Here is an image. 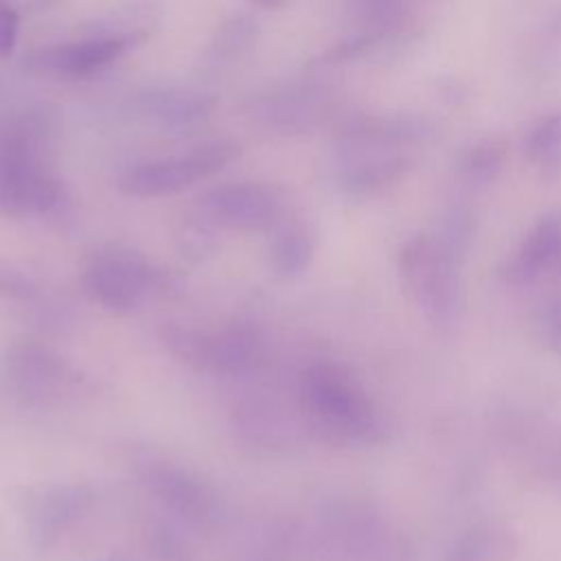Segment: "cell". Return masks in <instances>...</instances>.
I'll return each mask as SVG.
<instances>
[{"mask_svg": "<svg viewBox=\"0 0 561 561\" xmlns=\"http://www.w3.org/2000/svg\"><path fill=\"white\" fill-rule=\"evenodd\" d=\"M305 427L333 447H368L388 434V419L364 386L340 364L316 362L300 377Z\"/></svg>", "mask_w": 561, "mask_h": 561, "instance_id": "obj_1", "label": "cell"}, {"mask_svg": "<svg viewBox=\"0 0 561 561\" xmlns=\"http://www.w3.org/2000/svg\"><path fill=\"white\" fill-rule=\"evenodd\" d=\"M83 291L114 313H131L147 294H171L175 276L125 243H105L81 274Z\"/></svg>", "mask_w": 561, "mask_h": 561, "instance_id": "obj_2", "label": "cell"}, {"mask_svg": "<svg viewBox=\"0 0 561 561\" xmlns=\"http://www.w3.org/2000/svg\"><path fill=\"white\" fill-rule=\"evenodd\" d=\"M131 467L147 491L186 522L199 528H226L234 522L232 502L210 480L164 454L138 449Z\"/></svg>", "mask_w": 561, "mask_h": 561, "instance_id": "obj_3", "label": "cell"}, {"mask_svg": "<svg viewBox=\"0 0 561 561\" xmlns=\"http://www.w3.org/2000/svg\"><path fill=\"white\" fill-rule=\"evenodd\" d=\"M460 261L434 234H414L399 250L401 278L419 311L436 327L458 320L462 307Z\"/></svg>", "mask_w": 561, "mask_h": 561, "instance_id": "obj_4", "label": "cell"}, {"mask_svg": "<svg viewBox=\"0 0 561 561\" xmlns=\"http://www.w3.org/2000/svg\"><path fill=\"white\" fill-rule=\"evenodd\" d=\"M241 153V147L232 140H215L195 147L171 160H153L127 167L116 186L134 197H160L188 188L191 184L210 178L221 171Z\"/></svg>", "mask_w": 561, "mask_h": 561, "instance_id": "obj_5", "label": "cell"}, {"mask_svg": "<svg viewBox=\"0 0 561 561\" xmlns=\"http://www.w3.org/2000/svg\"><path fill=\"white\" fill-rule=\"evenodd\" d=\"M327 533L346 561H412V546L373 506L337 502L324 515Z\"/></svg>", "mask_w": 561, "mask_h": 561, "instance_id": "obj_6", "label": "cell"}, {"mask_svg": "<svg viewBox=\"0 0 561 561\" xmlns=\"http://www.w3.org/2000/svg\"><path fill=\"white\" fill-rule=\"evenodd\" d=\"M202 215L234 230H272L285 215V195L263 182H230L199 197Z\"/></svg>", "mask_w": 561, "mask_h": 561, "instance_id": "obj_7", "label": "cell"}, {"mask_svg": "<svg viewBox=\"0 0 561 561\" xmlns=\"http://www.w3.org/2000/svg\"><path fill=\"white\" fill-rule=\"evenodd\" d=\"M13 386L33 401H57L75 392L83 377L59 353L39 342H18L4 355Z\"/></svg>", "mask_w": 561, "mask_h": 561, "instance_id": "obj_8", "label": "cell"}, {"mask_svg": "<svg viewBox=\"0 0 561 561\" xmlns=\"http://www.w3.org/2000/svg\"><path fill=\"white\" fill-rule=\"evenodd\" d=\"M96 493L83 482H64L42 489L28 504V537L37 550L53 548L92 508Z\"/></svg>", "mask_w": 561, "mask_h": 561, "instance_id": "obj_9", "label": "cell"}, {"mask_svg": "<svg viewBox=\"0 0 561 561\" xmlns=\"http://www.w3.org/2000/svg\"><path fill=\"white\" fill-rule=\"evenodd\" d=\"M416 167L412 149L383 147H340V186L355 197L377 195Z\"/></svg>", "mask_w": 561, "mask_h": 561, "instance_id": "obj_10", "label": "cell"}, {"mask_svg": "<svg viewBox=\"0 0 561 561\" xmlns=\"http://www.w3.org/2000/svg\"><path fill=\"white\" fill-rule=\"evenodd\" d=\"M138 42V35H107V37H90L81 42L70 44H57L48 48L33 50L24 57V66L35 72L46 75H59V77H81L90 75L121 55H125L134 44Z\"/></svg>", "mask_w": 561, "mask_h": 561, "instance_id": "obj_11", "label": "cell"}, {"mask_svg": "<svg viewBox=\"0 0 561 561\" xmlns=\"http://www.w3.org/2000/svg\"><path fill=\"white\" fill-rule=\"evenodd\" d=\"M500 272L511 285H528L548 274L561 276V210L543 213Z\"/></svg>", "mask_w": 561, "mask_h": 561, "instance_id": "obj_12", "label": "cell"}, {"mask_svg": "<svg viewBox=\"0 0 561 561\" xmlns=\"http://www.w3.org/2000/svg\"><path fill=\"white\" fill-rule=\"evenodd\" d=\"M59 193L46 167H0V215H42L57 206Z\"/></svg>", "mask_w": 561, "mask_h": 561, "instance_id": "obj_13", "label": "cell"}, {"mask_svg": "<svg viewBox=\"0 0 561 561\" xmlns=\"http://www.w3.org/2000/svg\"><path fill=\"white\" fill-rule=\"evenodd\" d=\"M434 129L427 121L414 116H362L351 121L342 136L340 147H383L410 149L427 138Z\"/></svg>", "mask_w": 561, "mask_h": 561, "instance_id": "obj_14", "label": "cell"}, {"mask_svg": "<svg viewBox=\"0 0 561 561\" xmlns=\"http://www.w3.org/2000/svg\"><path fill=\"white\" fill-rule=\"evenodd\" d=\"M217 99L197 90L182 88H151L134 99V107L158 125L182 129L202 123L215 107Z\"/></svg>", "mask_w": 561, "mask_h": 561, "instance_id": "obj_15", "label": "cell"}, {"mask_svg": "<svg viewBox=\"0 0 561 561\" xmlns=\"http://www.w3.org/2000/svg\"><path fill=\"white\" fill-rule=\"evenodd\" d=\"M318 230L316 224L300 210H285L272 228L270 261L278 276L294 278L302 274L316 252Z\"/></svg>", "mask_w": 561, "mask_h": 561, "instance_id": "obj_16", "label": "cell"}, {"mask_svg": "<svg viewBox=\"0 0 561 561\" xmlns=\"http://www.w3.org/2000/svg\"><path fill=\"white\" fill-rule=\"evenodd\" d=\"M263 359V337L261 333L245 324L234 322L217 333H213V357L210 370L226 377H245Z\"/></svg>", "mask_w": 561, "mask_h": 561, "instance_id": "obj_17", "label": "cell"}, {"mask_svg": "<svg viewBox=\"0 0 561 561\" xmlns=\"http://www.w3.org/2000/svg\"><path fill=\"white\" fill-rule=\"evenodd\" d=\"M237 423H239V432L248 443L261 445L267 449L283 447L291 438V425L280 414V410H276L270 403L252 401L241 405Z\"/></svg>", "mask_w": 561, "mask_h": 561, "instance_id": "obj_18", "label": "cell"}, {"mask_svg": "<svg viewBox=\"0 0 561 561\" xmlns=\"http://www.w3.org/2000/svg\"><path fill=\"white\" fill-rule=\"evenodd\" d=\"M522 151L541 175L554 178L561 171V110L543 116L530 127Z\"/></svg>", "mask_w": 561, "mask_h": 561, "instance_id": "obj_19", "label": "cell"}, {"mask_svg": "<svg viewBox=\"0 0 561 561\" xmlns=\"http://www.w3.org/2000/svg\"><path fill=\"white\" fill-rule=\"evenodd\" d=\"M504 160L506 145L497 138H482L460 153L458 173L471 186H486L500 175Z\"/></svg>", "mask_w": 561, "mask_h": 561, "instance_id": "obj_20", "label": "cell"}, {"mask_svg": "<svg viewBox=\"0 0 561 561\" xmlns=\"http://www.w3.org/2000/svg\"><path fill=\"white\" fill-rule=\"evenodd\" d=\"M256 28L259 26L250 15L245 13L230 15L219 24L217 33L213 35V42L208 46V59L213 64H226L237 59L254 42Z\"/></svg>", "mask_w": 561, "mask_h": 561, "instance_id": "obj_21", "label": "cell"}, {"mask_svg": "<svg viewBox=\"0 0 561 561\" xmlns=\"http://www.w3.org/2000/svg\"><path fill=\"white\" fill-rule=\"evenodd\" d=\"M162 340L169 346V351L184 364L197 370H210L213 333L186 324H167L162 329Z\"/></svg>", "mask_w": 561, "mask_h": 561, "instance_id": "obj_22", "label": "cell"}, {"mask_svg": "<svg viewBox=\"0 0 561 561\" xmlns=\"http://www.w3.org/2000/svg\"><path fill=\"white\" fill-rule=\"evenodd\" d=\"M320 103L307 92H285L263 103L265 118L285 129H302L318 118Z\"/></svg>", "mask_w": 561, "mask_h": 561, "instance_id": "obj_23", "label": "cell"}, {"mask_svg": "<svg viewBox=\"0 0 561 561\" xmlns=\"http://www.w3.org/2000/svg\"><path fill=\"white\" fill-rule=\"evenodd\" d=\"M473 228H476L473 215H471L467 208L456 206V208H449V210L443 213L434 237H436L449 252H454L458 259H462L465 252H467L469 245H471Z\"/></svg>", "mask_w": 561, "mask_h": 561, "instance_id": "obj_24", "label": "cell"}, {"mask_svg": "<svg viewBox=\"0 0 561 561\" xmlns=\"http://www.w3.org/2000/svg\"><path fill=\"white\" fill-rule=\"evenodd\" d=\"M405 0H342L348 15L370 26V31H388L399 22Z\"/></svg>", "mask_w": 561, "mask_h": 561, "instance_id": "obj_25", "label": "cell"}, {"mask_svg": "<svg viewBox=\"0 0 561 561\" xmlns=\"http://www.w3.org/2000/svg\"><path fill=\"white\" fill-rule=\"evenodd\" d=\"M202 219L204 221L184 224L178 234V252L182 259H186L191 263H202L208 256H213L217 250V237L210 228L213 221H208L204 215H202Z\"/></svg>", "mask_w": 561, "mask_h": 561, "instance_id": "obj_26", "label": "cell"}, {"mask_svg": "<svg viewBox=\"0 0 561 561\" xmlns=\"http://www.w3.org/2000/svg\"><path fill=\"white\" fill-rule=\"evenodd\" d=\"M491 535L482 526H471L451 546L447 561H489Z\"/></svg>", "mask_w": 561, "mask_h": 561, "instance_id": "obj_27", "label": "cell"}, {"mask_svg": "<svg viewBox=\"0 0 561 561\" xmlns=\"http://www.w3.org/2000/svg\"><path fill=\"white\" fill-rule=\"evenodd\" d=\"M37 294V287L28 274H24L13 263L0 259V298L26 300Z\"/></svg>", "mask_w": 561, "mask_h": 561, "instance_id": "obj_28", "label": "cell"}, {"mask_svg": "<svg viewBox=\"0 0 561 561\" xmlns=\"http://www.w3.org/2000/svg\"><path fill=\"white\" fill-rule=\"evenodd\" d=\"M541 329L548 346L557 353H561V298L552 300L541 318Z\"/></svg>", "mask_w": 561, "mask_h": 561, "instance_id": "obj_29", "label": "cell"}, {"mask_svg": "<svg viewBox=\"0 0 561 561\" xmlns=\"http://www.w3.org/2000/svg\"><path fill=\"white\" fill-rule=\"evenodd\" d=\"M18 28H20V15L13 7H9L0 15V55L7 57L18 42Z\"/></svg>", "mask_w": 561, "mask_h": 561, "instance_id": "obj_30", "label": "cell"}, {"mask_svg": "<svg viewBox=\"0 0 561 561\" xmlns=\"http://www.w3.org/2000/svg\"><path fill=\"white\" fill-rule=\"evenodd\" d=\"M259 7H265V9H280L285 7L289 0H254Z\"/></svg>", "mask_w": 561, "mask_h": 561, "instance_id": "obj_31", "label": "cell"}, {"mask_svg": "<svg viewBox=\"0 0 561 561\" xmlns=\"http://www.w3.org/2000/svg\"><path fill=\"white\" fill-rule=\"evenodd\" d=\"M31 2H33V7L42 9V7H46V4H50V2H55V0H31Z\"/></svg>", "mask_w": 561, "mask_h": 561, "instance_id": "obj_32", "label": "cell"}, {"mask_svg": "<svg viewBox=\"0 0 561 561\" xmlns=\"http://www.w3.org/2000/svg\"><path fill=\"white\" fill-rule=\"evenodd\" d=\"M9 7H11V4H9L7 0H0V15H2V13H4Z\"/></svg>", "mask_w": 561, "mask_h": 561, "instance_id": "obj_33", "label": "cell"}]
</instances>
